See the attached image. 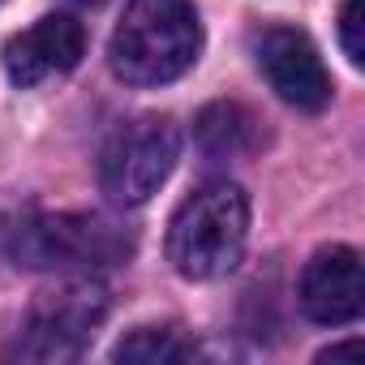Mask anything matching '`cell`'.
<instances>
[{
  "label": "cell",
  "instance_id": "6da1fadb",
  "mask_svg": "<svg viewBox=\"0 0 365 365\" xmlns=\"http://www.w3.org/2000/svg\"><path fill=\"white\" fill-rule=\"evenodd\" d=\"M202 52V22L190 0H129L108 61L133 86H163L190 73Z\"/></svg>",
  "mask_w": 365,
  "mask_h": 365
},
{
  "label": "cell",
  "instance_id": "7a4b0ae2",
  "mask_svg": "<svg viewBox=\"0 0 365 365\" xmlns=\"http://www.w3.org/2000/svg\"><path fill=\"white\" fill-rule=\"evenodd\" d=\"M250 241V198L237 180H207L176 207L168 224V262L185 279L237 271Z\"/></svg>",
  "mask_w": 365,
  "mask_h": 365
},
{
  "label": "cell",
  "instance_id": "3957f363",
  "mask_svg": "<svg viewBox=\"0 0 365 365\" xmlns=\"http://www.w3.org/2000/svg\"><path fill=\"white\" fill-rule=\"evenodd\" d=\"M0 250L26 271H95L125 262L133 241L95 215H22L0 228Z\"/></svg>",
  "mask_w": 365,
  "mask_h": 365
},
{
  "label": "cell",
  "instance_id": "277c9868",
  "mask_svg": "<svg viewBox=\"0 0 365 365\" xmlns=\"http://www.w3.org/2000/svg\"><path fill=\"white\" fill-rule=\"evenodd\" d=\"M108 314V288L91 275H69L35 297L26 322L18 331V356L26 361H65L78 356L82 344Z\"/></svg>",
  "mask_w": 365,
  "mask_h": 365
},
{
  "label": "cell",
  "instance_id": "5b68a950",
  "mask_svg": "<svg viewBox=\"0 0 365 365\" xmlns=\"http://www.w3.org/2000/svg\"><path fill=\"white\" fill-rule=\"evenodd\" d=\"M176 159H180V129L168 116H142L108 142L99 159V185L108 202L142 207L172 176Z\"/></svg>",
  "mask_w": 365,
  "mask_h": 365
},
{
  "label": "cell",
  "instance_id": "8992f818",
  "mask_svg": "<svg viewBox=\"0 0 365 365\" xmlns=\"http://www.w3.org/2000/svg\"><path fill=\"white\" fill-rule=\"evenodd\" d=\"M254 61L267 86L297 112H322L331 103V73L309 43L305 31L297 26H267L254 35Z\"/></svg>",
  "mask_w": 365,
  "mask_h": 365
},
{
  "label": "cell",
  "instance_id": "52a82bcc",
  "mask_svg": "<svg viewBox=\"0 0 365 365\" xmlns=\"http://www.w3.org/2000/svg\"><path fill=\"white\" fill-rule=\"evenodd\" d=\"M297 301L309 322L318 327H344L356 322L365 309V279H361V254L348 245L318 250L297 284Z\"/></svg>",
  "mask_w": 365,
  "mask_h": 365
},
{
  "label": "cell",
  "instance_id": "ba28073f",
  "mask_svg": "<svg viewBox=\"0 0 365 365\" xmlns=\"http://www.w3.org/2000/svg\"><path fill=\"white\" fill-rule=\"evenodd\" d=\"M82 52H86L82 22H73L69 14H48L5 43V73L14 86H39L48 78L69 73L82 61Z\"/></svg>",
  "mask_w": 365,
  "mask_h": 365
},
{
  "label": "cell",
  "instance_id": "9c48e42d",
  "mask_svg": "<svg viewBox=\"0 0 365 365\" xmlns=\"http://www.w3.org/2000/svg\"><path fill=\"white\" fill-rule=\"evenodd\" d=\"M194 138L211 159H241L262 146V125L245 103H211L194 120Z\"/></svg>",
  "mask_w": 365,
  "mask_h": 365
},
{
  "label": "cell",
  "instance_id": "30bf717a",
  "mask_svg": "<svg viewBox=\"0 0 365 365\" xmlns=\"http://www.w3.org/2000/svg\"><path fill=\"white\" fill-rule=\"evenodd\" d=\"M116 361H138V365H180V361H194L198 344L176 331V327H138L133 335H125L112 352Z\"/></svg>",
  "mask_w": 365,
  "mask_h": 365
},
{
  "label": "cell",
  "instance_id": "8fae6325",
  "mask_svg": "<svg viewBox=\"0 0 365 365\" xmlns=\"http://www.w3.org/2000/svg\"><path fill=\"white\" fill-rule=\"evenodd\" d=\"M361 9H365V0H344V9H339V48L352 65H365V43H361Z\"/></svg>",
  "mask_w": 365,
  "mask_h": 365
},
{
  "label": "cell",
  "instance_id": "7c38bea8",
  "mask_svg": "<svg viewBox=\"0 0 365 365\" xmlns=\"http://www.w3.org/2000/svg\"><path fill=\"white\" fill-rule=\"evenodd\" d=\"M339 356H361V339H352V344H335V348H327L318 361H339Z\"/></svg>",
  "mask_w": 365,
  "mask_h": 365
},
{
  "label": "cell",
  "instance_id": "4fadbf2b",
  "mask_svg": "<svg viewBox=\"0 0 365 365\" xmlns=\"http://www.w3.org/2000/svg\"><path fill=\"white\" fill-rule=\"evenodd\" d=\"M82 5H99V0H82Z\"/></svg>",
  "mask_w": 365,
  "mask_h": 365
}]
</instances>
